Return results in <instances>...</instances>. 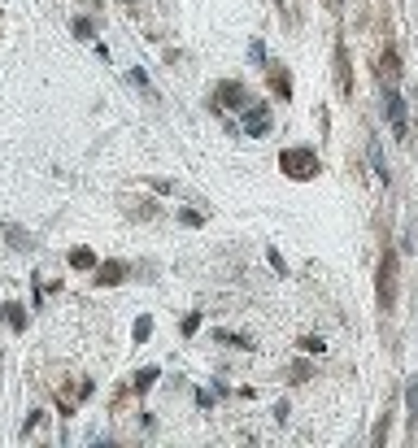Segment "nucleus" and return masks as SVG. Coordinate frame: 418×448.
Wrapping results in <instances>:
<instances>
[{
    "label": "nucleus",
    "instance_id": "4be33fe9",
    "mask_svg": "<svg viewBox=\"0 0 418 448\" xmlns=\"http://www.w3.org/2000/svg\"><path fill=\"white\" fill-rule=\"evenodd\" d=\"M126 5H135V0H126Z\"/></svg>",
    "mask_w": 418,
    "mask_h": 448
},
{
    "label": "nucleus",
    "instance_id": "7ed1b4c3",
    "mask_svg": "<svg viewBox=\"0 0 418 448\" xmlns=\"http://www.w3.org/2000/svg\"><path fill=\"white\" fill-rule=\"evenodd\" d=\"M383 109H388V126L396 140H410V118H406V101L396 88H383Z\"/></svg>",
    "mask_w": 418,
    "mask_h": 448
},
{
    "label": "nucleus",
    "instance_id": "423d86ee",
    "mask_svg": "<svg viewBox=\"0 0 418 448\" xmlns=\"http://www.w3.org/2000/svg\"><path fill=\"white\" fill-rule=\"evenodd\" d=\"M379 83H383V88H396V83H401V61H396L392 48L379 57Z\"/></svg>",
    "mask_w": 418,
    "mask_h": 448
},
{
    "label": "nucleus",
    "instance_id": "f3484780",
    "mask_svg": "<svg viewBox=\"0 0 418 448\" xmlns=\"http://www.w3.org/2000/svg\"><path fill=\"white\" fill-rule=\"evenodd\" d=\"M301 353H323V340H318V335H305L301 340Z\"/></svg>",
    "mask_w": 418,
    "mask_h": 448
},
{
    "label": "nucleus",
    "instance_id": "9d476101",
    "mask_svg": "<svg viewBox=\"0 0 418 448\" xmlns=\"http://www.w3.org/2000/svg\"><path fill=\"white\" fill-rule=\"evenodd\" d=\"M214 340H218V344H227V348H253V340H249V335H231V331H218Z\"/></svg>",
    "mask_w": 418,
    "mask_h": 448
},
{
    "label": "nucleus",
    "instance_id": "f03ea898",
    "mask_svg": "<svg viewBox=\"0 0 418 448\" xmlns=\"http://www.w3.org/2000/svg\"><path fill=\"white\" fill-rule=\"evenodd\" d=\"M379 309L383 313L396 309V248H383L379 257Z\"/></svg>",
    "mask_w": 418,
    "mask_h": 448
},
{
    "label": "nucleus",
    "instance_id": "f8f14e48",
    "mask_svg": "<svg viewBox=\"0 0 418 448\" xmlns=\"http://www.w3.org/2000/svg\"><path fill=\"white\" fill-rule=\"evenodd\" d=\"M406 405H410V426H418V383H406Z\"/></svg>",
    "mask_w": 418,
    "mask_h": 448
},
{
    "label": "nucleus",
    "instance_id": "aec40b11",
    "mask_svg": "<svg viewBox=\"0 0 418 448\" xmlns=\"http://www.w3.org/2000/svg\"><path fill=\"white\" fill-rule=\"evenodd\" d=\"M266 257H270V265H275V270H279V274H283V270H287V261H283V257H279V248H270V253H266Z\"/></svg>",
    "mask_w": 418,
    "mask_h": 448
},
{
    "label": "nucleus",
    "instance_id": "ddd939ff",
    "mask_svg": "<svg viewBox=\"0 0 418 448\" xmlns=\"http://www.w3.org/2000/svg\"><path fill=\"white\" fill-rule=\"evenodd\" d=\"M153 383H157V366H149V370H140V374H135V392H149Z\"/></svg>",
    "mask_w": 418,
    "mask_h": 448
},
{
    "label": "nucleus",
    "instance_id": "1a4fd4ad",
    "mask_svg": "<svg viewBox=\"0 0 418 448\" xmlns=\"http://www.w3.org/2000/svg\"><path fill=\"white\" fill-rule=\"evenodd\" d=\"M70 265H74V270H96V253H92V248H74Z\"/></svg>",
    "mask_w": 418,
    "mask_h": 448
},
{
    "label": "nucleus",
    "instance_id": "412c9836",
    "mask_svg": "<svg viewBox=\"0 0 418 448\" xmlns=\"http://www.w3.org/2000/svg\"><path fill=\"white\" fill-rule=\"evenodd\" d=\"M179 218H183L187 226H201V213H197V209H183V213H179Z\"/></svg>",
    "mask_w": 418,
    "mask_h": 448
},
{
    "label": "nucleus",
    "instance_id": "20e7f679",
    "mask_svg": "<svg viewBox=\"0 0 418 448\" xmlns=\"http://www.w3.org/2000/svg\"><path fill=\"white\" fill-rule=\"evenodd\" d=\"M266 131H270V109L262 105V101H249L244 105V135H266Z\"/></svg>",
    "mask_w": 418,
    "mask_h": 448
},
{
    "label": "nucleus",
    "instance_id": "6e6552de",
    "mask_svg": "<svg viewBox=\"0 0 418 448\" xmlns=\"http://www.w3.org/2000/svg\"><path fill=\"white\" fill-rule=\"evenodd\" d=\"M270 88L279 92V101H292V78H287V70H283V65H279V70L270 65Z\"/></svg>",
    "mask_w": 418,
    "mask_h": 448
},
{
    "label": "nucleus",
    "instance_id": "39448f33",
    "mask_svg": "<svg viewBox=\"0 0 418 448\" xmlns=\"http://www.w3.org/2000/svg\"><path fill=\"white\" fill-rule=\"evenodd\" d=\"M218 105H227V109H244V105H249V92L240 88V83H218Z\"/></svg>",
    "mask_w": 418,
    "mask_h": 448
},
{
    "label": "nucleus",
    "instance_id": "6ab92c4d",
    "mask_svg": "<svg viewBox=\"0 0 418 448\" xmlns=\"http://www.w3.org/2000/svg\"><path fill=\"white\" fill-rule=\"evenodd\" d=\"M131 83H135V88H144V92H149V96H157V92L149 88V74H144V70H131Z\"/></svg>",
    "mask_w": 418,
    "mask_h": 448
},
{
    "label": "nucleus",
    "instance_id": "a211bd4d",
    "mask_svg": "<svg viewBox=\"0 0 418 448\" xmlns=\"http://www.w3.org/2000/svg\"><path fill=\"white\" fill-rule=\"evenodd\" d=\"M197 331H201V313H187L183 318V335H197Z\"/></svg>",
    "mask_w": 418,
    "mask_h": 448
},
{
    "label": "nucleus",
    "instance_id": "4468645a",
    "mask_svg": "<svg viewBox=\"0 0 418 448\" xmlns=\"http://www.w3.org/2000/svg\"><path fill=\"white\" fill-rule=\"evenodd\" d=\"M371 165H375V174L379 179H388V165H383V157H379V144L371 140Z\"/></svg>",
    "mask_w": 418,
    "mask_h": 448
},
{
    "label": "nucleus",
    "instance_id": "dca6fc26",
    "mask_svg": "<svg viewBox=\"0 0 418 448\" xmlns=\"http://www.w3.org/2000/svg\"><path fill=\"white\" fill-rule=\"evenodd\" d=\"M149 335H153V318H140V322H135V340L144 344V340H149Z\"/></svg>",
    "mask_w": 418,
    "mask_h": 448
},
{
    "label": "nucleus",
    "instance_id": "0eeeda50",
    "mask_svg": "<svg viewBox=\"0 0 418 448\" xmlns=\"http://www.w3.org/2000/svg\"><path fill=\"white\" fill-rule=\"evenodd\" d=\"M122 274H126V265H122V261H105V265H96V283H122Z\"/></svg>",
    "mask_w": 418,
    "mask_h": 448
},
{
    "label": "nucleus",
    "instance_id": "9b49d317",
    "mask_svg": "<svg viewBox=\"0 0 418 448\" xmlns=\"http://www.w3.org/2000/svg\"><path fill=\"white\" fill-rule=\"evenodd\" d=\"M335 65H340V92H349V57H344V44H335Z\"/></svg>",
    "mask_w": 418,
    "mask_h": 448
},
{
    "label": "nucleus",
    "instance_id": "f257e3e1",
    "mask_svg": "<svg viewBox=\"0 0 418 448\" xmlns=\"http://www.w3.org/2000/svg\"><path fill=\"white\" fill-rule=\"evenodd\" d=\"M279 170L287 174V179H314L318 174V157H314V148H283L279 153Z\"/></svg>",
    "mask_w": 418,
    "mask_h": 448
},
{
    "label": "nucleus",
    "instance_id": "2eb2a0df",
    "mask_svg": "<svg viewBox=\"0 0 418 448\" xmlns=\"http://www.w3.org/2000/svg\"><path fill=\"white\" fill-rule=\"evenodd\" d=\"M9 309V322H13V331H22L26 326V313H22V305H5Z\"/></svg>",
    "mask_w": 418,
    "mask_h": 448
}]
</instances>
